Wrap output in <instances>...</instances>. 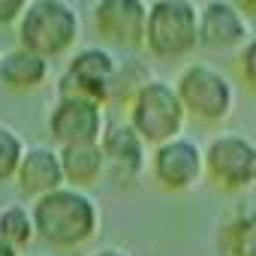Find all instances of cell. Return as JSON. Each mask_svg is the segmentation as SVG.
<instances>
[{"mask_svg":"<svg viewBox=\"0 0 256 256\" xmlns=\"http://www.w3.org/2000/svg\"><path fill=\"white\" fill-rule=\"evenodd\" d=\"M48 64L42 54L28 52V48H10L0 54V84L12 94H30L48 82Z\"/></svg>","mask_w":256,"mask_h":256,"instance_id":"cell-14","label":"cell"},{"mask_svg":"<svg viewBox=\"0 0 256 256\" xmlns=\"http://www.w3.org/2000/svg\"><path fill=\"white\" fill-rule=\"evenodd\" d=\"M235 72L247 90L256 94V36H250L235 54Z\"/></svg>","mask_w":256,"mask_h":256,"instance_id":"cell-19","label":"cell"},{"mask_svg":"<svg viewBox=\"0 0 256 256\" xmlns=\"http://www.w3.org/2000/svg\"><path fill=\"white\" fill-rule=\"evenodd\" d=\"M100 145L106 154L108 175L118 187H130L142 178L145 163H148V145L142 142V136L126 120L124 124H106Z\"/></svg>","mask_w":256,"mask_h":256,"instance_id":"cell-12","label":"cell"},{"mask_svg":"<svg viewBox=\"0 0 256 256\" xmlns=\"http://www.w3.org/2000/svg\"><path fill=\"white\" fill-rule=\"evenodd\" d=\"M90 256H130V253H124V250H118V247H100V250H94Z\"/></svg>","mask_w":256,"mask_h":256,"instance_id":"cell-22","label":"cell"},{"mask_svg":"<svg viewBox=\"0 0 256 256\" xmlns=\"http://www.w3.org/2000/svg\"><path fill=\"white\" fill-rule=\"evenodd\" d=\"M232 4H235L244 16H256V0H232Z\"/></svg>","mask_w":256,"mask_h":256,"instance_id":"cell-21","label":"cell"},{"mask_svg":"<svg viewBox=\"0 0 256 256\" xmlns=\"http://www.w3.org/2000/svg\"><path fill=\"white\" fill-rule=\"evenodd\" d=\"M175 90L181 96V106L190 124L217 126L235 112V84L214 64H205V60L187 64L175 78Z\"/></svg>","mask_w":256,"mask_h":256,"instance_id":"cell-3","label":"cell"},{"mask_svg":"<svg viewBox=\"0 0 256 256\" xmlns=\"http://www.w3.org/2000/svg\"><path fill=\"white\" fill-rule=\"evenodd\" d=\"M106 130V112L94 100L60 96L48 112V136L58 148L100 142Z\"/></svg>","mask_w":256,"mask_h":256,"instance_id":"cell-10","label":"cell"},{"mask_svg":"<svg viewBox=\"0 0 256 256\" xmlns=\"http://www.w3.org/2000/svg\"><path fill=\"white\" fill-rule=\"evenodd\" d=\"M34 226L36 238L54 250H78L100 232V205L88 190L78 187H58L40 199H34Z\"/></svg>","mask_w":256,"mask_h":256,"instance_id":"cell-1","label":"cell"},{"mask_svg":"<svg viewBox=\"0 0 256 256\" xmlns=\"http://www.w3.org/2000/svg\"><path fill=\"white\" fill-rule=\"evenodd\" d=\"M0 256H18V247H12L10 241L0 238Z\"/></svg>","mask_w":256,"mask_h":256,"instance_id":"cell-23","label":"cell"},{"mask_svg":"<svg viewBox=\"0 0 256 256\" xmlns=\"http://www.w3.org/2000/svg\"><path fill=\"white\" fill-rule=\"evenodd\" d=\"M126 124L142 136L145 145L157 148L175 136L184 133L187 112L181 106V96L172 82L163 78H148L133 96H130V112H126Z\"/></svg>","mask_w":256,"mask_h":256,"instance_id":"cell-4","label":"cell"},{"mask_svg":"<svg viewBox=\"0 0 256 256\" xmlns=\"http://www.w3.org/2000/svg\"><path fill=\"white\" fill-rule=\"evenodd\" d=\"M24 151H28V145H24L22 133L10 130V126H0V181H16Z\"/></svg>","mask_w":256,"mask_h":256,"instance_id":"cell-18","label":"cell"},{"mask_svg":"<svg viewBox=\"0 0 256 256\" xmlns=\"http://www.w3.org/2000/svg\"><path fill=\"white\" fill-rule=\"evenodd\" d=\"M18 46L58 60L70 54L82 36V16L70 0H30L16 24Z\"/></svg>","mask_w":256,"mask_h":256,"instance_id":"cell-2","label":"cell"},{"mask_svg":"<svg viewBox=\"0 0 256 256\" xmlns=\"http://www.w3.org/2000/svg\"><path fill=\"white\" fill-rule=\"evenodd\" d=\"M205 178L223 193L256 187V142L244 133H217L205 148Z\"/></svg>","mask_w":256,"mask_h":256,"instance_id":"cell-6","label":"cell"},{"mask_svg":"<svg viewBox=\"0 0 256 256\" xmlns=\"http://www.w3.org/2000/svg\"><path fill=\"white\" fill-rule=\"evenodd\" d=\"M0 238L10 241L12 247L24 250L34 238H36V226H34V214L30 208L24 205H6V208H0Z\"/></svg>","mask_w":256,"mask_h":256,"instance_id":"cell-17","label":"cell"},{"mask_svg":"<svg viewBox=\"0 0 256 256\" xmlns=\"http://www.w3.org/2000/svg\"><path fill=\"white\" fill-rule=\"evenodd\" d=\"M145 48L160 60H181L199 52V6L193 0L148 4Z\"/></svg>","mask_w":256,"mask_h":256,"instance_id":"cell-5","label":"cell"},{"mask_svg":"<svg viewBox=\"0 0 256 256\" xmlns=\"http://www.w3.org/2000/svg\"><path fill=\"white\" fill-rule=\"evenodd\" d=\"M250 36V16H244L232 0H208L199 6V48L214 54H238Z\"/></svg>","mask_w":256,"mask_h":256,"instance_id":"cell-11","label":"cell"},{"mask_svg":"<svg viewBox=\"0 0 256 256\" xmlns=\"http://www.w3.org/2000/svg\"><path fill=\"white\" fill-rule=\"evenodd\" d=\"M151 178L163 193H190L205 178V151L190 136H175L157 145L148 157Z\"/></svg>","mask_w":256,"mask_h":256,"instance_id":"cell-8","label":"cell"},{"mask_svg":"<svg viewBox=\"0 0 256 256\" xmlns=\"http://www.w3.org/2000/svg\"><path fill=\"white\" fill-rule=\"evenodd\" d=\"M118 58L108 48L88 46L70 54L60 78H58V94L60 96H82L106 106L114 96V82H118Z\"/></svg>","mask_w":256,"mask_h":256,"instance_id":"cell-7","label":"cell"},{"mask_svg":"<svg viewBox=\"0 0 256 256\" xmlns=\"http://www.w3.org/2000/svg\"><path fill=\"white\" fill-rule=\"evenodd\" d=\"M220 256H256V208H247L223 223Z\"/></svg>","mask_w":256,"mask_h":256,"instance_id":"cell-16","label":"cell"},{"mask_svg":"<svg viewBox=\"0 0 256 256\" xmlns=\"http://www.w3.org/2000/svg\"><path fill=\"white\" fill-rule=\"evenodd\" d=\"M94 30L114 48L139 52L145 48L148 0H94L90 6Z\"/></svg>","mask_w":256,"mask_h":256,"instance_id":"cell-9","label":"cell"},{"mask_svg":"<svg viewBox=\"0 0 256 256\" xmlns=\"http://www.w3.org/2000/svg\"><path fill=\"white\" fill-rule=\"evenodd\" d=\"M28 4H30V0H0V28L18 24V18L28 10Z\"/></svg>","mask_w":256,"mask_h":256,"instance_id":"cell-20","label":"cell"},{"mask_svg":"<svg viewBox=\"0 0 256 256\" xmlns=\"http://www.w3.org/2000/svg\"><path fill=\"white\" fill-rule=\"evenodd\" d=\"M58 151H60V163H64V181L70 187L90 190V187H96L108 175L106 154H102L100 142L66 145V148H58Z\"/></svg>","mask_w":256,"mask_h":256,"instance_id":"cell-15","label":"cell"},{"mask_svg":"<svg viewBox=\"0 0 256 256\" xmlns=\"http://www.w3.org/2000/svg\"><path fill=\"white\" fill-rule=\"evenodd\" d=\"M64 163L58 145H34L24 151V160L16 172V187L28 199H40L58 187H64Z\"/></svg>","mask_w":256,"mask_h":256,"instance_id":"cell-13","label":"cell"}]
</instances>
